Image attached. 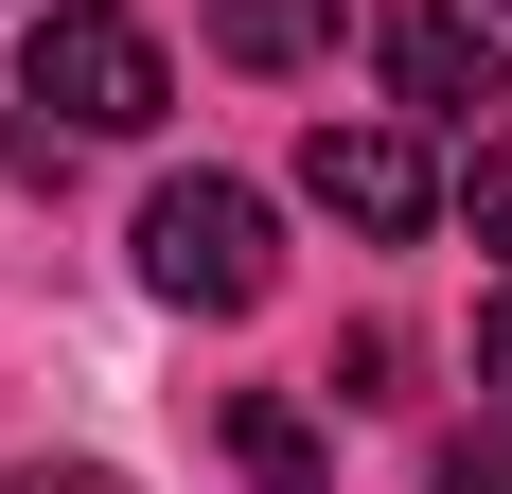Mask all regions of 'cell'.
I'll return each instance as SVG.
<instances>
[{
	"label": "cell",
	"instance_id": "cell-9",
	"mask_svg": "<svg viewBox=\"0 0 512 494\" xmlns=\"http://www.w3.org/2000/svg\"><path fill=\"white\" fill-rule=\"evenodd\" d=\"M477 389H495V424H512V300L477 318Z\"/></svg>",
	"mask_w": 512,
	"mask_h": 494
},
{
	"label": "cell",
	"instance_id": "cell-1",
	"mask_svg": "<svg viewBox=\"0 0 512 494\" xmlns=\"http://www.w3.org/2000/svg\"><path fill=\"white\" fill-rule=\"evenodd\" d=\"M142 283L177 300V318H248V300L283 283L265 195H248V177H159V195H142Z\"/></svg>",
	"mask_w": 512,
	"mask_h": 494
},
{
	"label": "cell",
	"instance_id": "cell-3",
	"mask_svg": "<svg viewBox=\"0 0 512 494\" xmlns=\"http://www.w3.org/2000/svg\"><path fill=\"white\" fill-rule=\"evenodd\" d=\"M301 195L336 212V230L407 247V230H442V159H424L407 124H318V142H301Z\"/></svg>",
	"mask_w": 512,
	"mask_h": 494
},
{
	"label": "cell",
	"instance_id": "cell-11",
	"mask_svg": "<svg viewBox=\"0 0 512 494\" xmlns=\"http://www.w3.org/2000/svg\"><path fill=\"white\" fill-rule=\"evenodd\" d=\"M495 18H512V0H495Z\"/></svg>",
	"mask_w": 512,
	"mask_h": 494
},
{
	"label": "cell",
	"instance_id": "cell-10",
	"mask_svg": "<svg viewBox=\"0 0 512 494\" xmlns=\"http://www.w3.org/2000/svg\"><path fill=\"white\" fill-rule=\"evenodd\" d=\"M0 494H124L106 459H36V477H0Z\"/></svg>",
	"mask_w": 512,
	"mask_h": 494
},
{
	"label": "cell",
	"instance_id": "cell-4",
	"mask_svg": "<svg viewBox=\"0 0 512 494\" xmlns=\"http://www.w3.org/2000/svg\"><path fill=\"white\" fill-rule=\"evenodd\" d=\"M371 71H389L407 106H442V124L512 89V71H495V18H460V0H407V18H371Z\"/></svg>",
	"mask_w": 512,
	"mask_h": 494
},
{
	"label": "cell",
	"instance_id": "cell-2",
	"mask_svg": "<svg viewBox=\"0 0 512 494\" xmlns=\"http://www.w3.org/2000/svg\"><path fill=\"white\" fill-rule=\"evenodd\" d=\"M18 89H36L53 124L124 142V124H159V106H177V71H159V36L124 18V0H53V18H36V53H18Z\"/></svg>",
	"mask_w": 512,
	"mask_h": 494
},
{
	"label": "cell",
	"instance_id": "cell-5",
	"mask_svg": "<svg viewBox=\"0 0 512 494\" xmlns=\"http://www.w3.org/2000/svg\"><path fill=\"white\" fill-rule=\"evenodd\" d=\"M230 459H248V494H336V442L283 389H230Z\"/></svg>",
	"mask_w": 512,
	"mask_h": 494
},
{
	"label": "cell",
	"instance_id": "cell-8",
	"mask_svg": "<svg viewBox=\"0 0 512 494\" xmlns=\"http://www.w3.org/2000/svg\"><path fill=\"white\" fill-rule=\"evenodd\" d=\"M460 212H477V247H512V142H477V177H460Z\"/></svg>",
	"mask_w": 512,
	"mask_h": 494
},
{
	"label": "cell",
	"instance_id": "cell-6",
	"mask_svg": "<svg viewBox=\"0 0 512 494\" xmlns=\"http://www.w3.org/2000/svg\"><path fill=\"white\" fill-rule=\"evenodd\" d=\"M318 36H336V0H212V53L230 71H301Z\"/></svg>",
	"mask_w": 512,
	"mask_h": 494
},
{
	"label": "cell",
	"instance_id": "cell-7",
	"mask_svg": "<svg viewBox=\"0 0 512 494\" xmlns=\"http://www.w3.org/2000/svg\"><path fill=\"white\" fill-rule=\"evenodd\" d=\"M442 494H512V424H477V442H442Z\"/></svg>",
	"mask_w": 512,
	"mask_h": 494
}]
</instances>
